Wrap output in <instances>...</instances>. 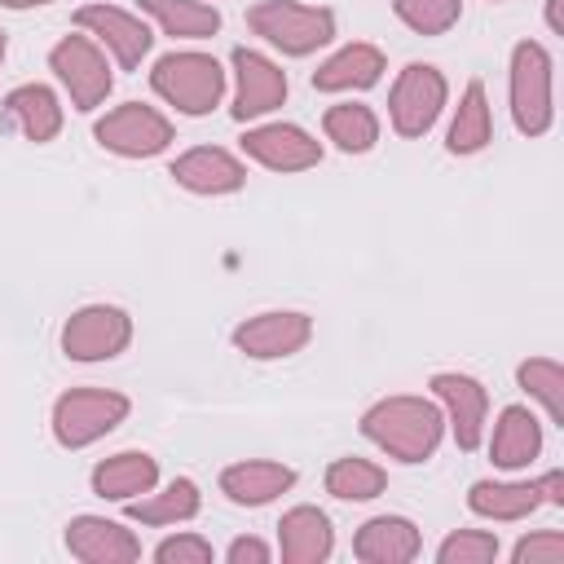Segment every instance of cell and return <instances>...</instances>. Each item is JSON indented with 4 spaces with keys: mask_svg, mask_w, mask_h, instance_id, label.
<instances>
[{
    "mask_svg": "<svg viewBox=\"0 0 564 564\" xmlns=\"http://www.w3.org/2000/svg\"><path fill=\"white\" fill-rule=\"evenodd\" d=\"M361 436L370 445H379L388 458L397 463H427L445 436V414L436 401L427 397H414V392H397V397H383L375 401L366 414H361Z\"/></svg>",
    "mask_w": 564,
    "mask_h": 564,
    "instance_id": "6da1fadb",
    "label": "cell"
},
{
    "mask_svg": "<svg viewBox=\"0 0 564 564\" xmlns=\"http://www.w3.org/2000/svg\"><path fill=\"white\" fill-rule=\"evenodd\" d=\"M150 88L176 110V115H212L225 97V66L212 53L198 48H181V53H163L150 70Z\"/></svg>",
    "mask_w": 564,
    "mask_h": 564,
    "instance_id": "7a4b0ae2",
    "label": "cell"
},
{
    "mask_svg": "<svg viewBox=\"0 0 564 564\" xmlns=\"http://www.w3.org/2000/svg\"><path fill=\"white\" fill-rule=\"evenodd\" d=\"M511 119L524 137H542L555 123V62L538 40H520L507 66Z\"/></svg>",
    "mask_w": 564,
    "mask_h": 564,
    "instance_id": "3957f363",
    "label": "cell"
},
{
    "mask_svg": "<svg viewBox=\"0 0 564 564\" xmlns=\"http://www.w3.org/2000/svg\"><path fill=\"white\" fill-rule=\"evenodd\" d=\"M247 26L286 57H308L335 40V13L300 0H256L247 9Z\"/></svg>",
    "mask_w": 564,
    "mask_h": 564,
    "instance_id": "277c9868",
    "label": "cell"
},
{
    "mask_svg": "<svg viewBox=\"0 0 564 564\" xmlns=\"http://www.w3.org/2000/svg\"><path fill=\"white\" fill-rule=\"evenodd\" d=\"M132 401L115 388H70L53 401V441L62 449H88L128 419Z\"/></svg>",
    "mask_w": 564,
    "mask_h": 564,
    "instance_id": "5b68a950",
    "label": "cell"
},
{
    "mask_svg": "<svg viewBox=\"0 0 564 564\" xmlns=\"http://www.w3.org/2000/svg\"><path fill=\"white\" fill-rule=\"evenodd\" d=\"M48 70L57 75V84L66 88V97H70V106H75L79 115H93V110L110 97V88H115L110 53H106L93 35H84V31L62 35V40L48 48Z\"/></svg>",
    "mask_w": 564,
    "mask_h": 564,
    "instance_id": "8992f818",
    "label": "cell"
},
{
    "mask_svg": "<svg viewBox=\"0 0 564 564\" xmlns=\"http://www.w3.org/2000/svg\"><path fill=\"white\" fill-rule=\"evenodd\" d=\"M449 101V84L445 75L432 66V62H410L397 70L392 88H388V123L397 137L414 141V137H427L441 119Z\"/></svg>",
    "mask_w": 564,
    "mask_h": 564,
    "instance_id": "52a82bcc",
    "label": "cell"
},
{
    "mask_svg": "<svg viewBox=\"0 0 564 564\" xmlns=\"http://www.w3.org/2000/svg\"><path fill=\"white\" fill-rule=\"evenodd\" d=\"M93 137L119 159H154L172 145V119L145 101H123L93 123Z\"/></svg>",
    "mask_w": 564,
    "mask_h": 564,
    "instance_id": "ba28073f",
    "label": "cell"
},
{
    "mask_svg": "<svg viewBox=\"0 0 564 564\" xmlns=\"http://www.w3.org/2000/svg\"><path fill=\"white\" fill-rule=\"evenodd\" d=\"M132 344V317L119 304H84L62 326V352L70 361H110Z\"/></svg>",
    "mask_w": 564,
    "mask_h": 564,
    "instance_id": "9c48e42d",
    "label": "cell"
},
{
    "mask_svg": "<svg viewBox=\"0 0 564 564\" xmlns=\"http://www.w3.org/2000/svg\"><path fill=\"white\" fill-rule=\"evenodd\" d=\"M313 339V317L300 308H269L234 326V348L251 361H282L304 352Z\"/></svg>",
    "mask_w": 564,
    "mask_h": 564,
    "instance_id": "30bf717a",
    "label": "cell"
},
{
    "mask_svg": "<svg viewBox=\"0 0 564 564\" xmlns=\"http://www.w3.org/2000/svg\"><path fill=\"white\" fill-rule=\"evenodd\" d=\"M441 414H445V427L454 432V445L458 449H476L485 441V419H489V392L476 375H463V370H436L427 379Z\"/></svg>",
    "mask_w": 564,
    "mask_h": 564,
    "instance_id": "8fae6325",
    "label": "cell"
},
{
    "mask_svg": "<svg viewBox=\"0 0 564 564\" xmlns=\"http://www.w3.org/2000/svg\"><path fill=\"white\" fill-rule=\"evenodd\" d=\"M229 66H234V106L229 110H234L238 123L264 119V115H273L286 101V70L269 53L234 48Z\"/></svg>",
    "mask_w": 564,
    "mask_h": 564,
    "instance_id": "7c38bea8",
    "label": "cell"
},
{
    "mask_svg": "<svg viewBox=\"0 0 564 564\" xmlns=\"http://www.w3.org/2000/svg\"><path fill=\"white\" fill-rule=\"evenodd\" d=\"M75 26H79L84 35H93V40L110 53V62H119L123 70H137L141 57H145L150 44H154V31H150L137 13L119 9V4H106V0L75 9Z\"/></svg>",
    "mask_w": 564,
    "mask_h": 564,
    "instance_id": "4fadbf2b",
    "label": "cell"
},
{
    "mask_svg": "<svg viewBox=\"0 0 564 564\" xmlns=\"http://www.w3.org/2000/svg\"><path fill=\"white\" fill-rule=\"evenodd\" d=\"M242 154L269 172H308L322 163V141L300 123H260L242 132Z\"/></svg>",
    "mask_w": 564,
    "mask_h": 564,
    "instance_id": "5bb4252c",
    "label": "cell"
},
{
    "mask_svg": "<svg viewBox=\"0 0 564 564\" xmlns=\"http://www.w3.org/2000/svg\"><path fill=\"white\" fill-rule=\"evenodd\" d=\"M167 176L189 189V194H203V198H220V194H234L247 185V163L220 145H194L185 154L172 159Z\"/></svg>",
    "mask_w": 564,
    "mask_h": 564,
    "instance_id": "9a60e30c",
    "label": "cell"
},
{
    "mask_svg": "<svg viewBox=\"0 0 564 564\" xmlns=\"http://www.w3.org/2000/svg\"><path fill=\"white\" fill-rule=\"evenodd\" d=\"M66 551L84 564H132L141 560V542L132 529L106 516H75L66 524Z\"/></svg>",
    "mask_w": 564,
    "mask_h": 564,
    "instance_id": "2e32d148",
    "label": "cell"
},
{
    "mask_svg": "<svg viewBox=\"0 0 564 564\" xmlns=\"http://www.w3.org/2000/svg\"><path fill=\"white\" fill-rule=\"evenodd\" d=\"M538 507H546V480H476L467 489V511L480 520H529Z\"/></svg>",
    "mask_w": 564,
    "mask_h": 564,
    "instance_id": "e0dca14e",
    "label": "cell"
},
{
    "mask_svg": "<svg viewBox=\"0 0 564 564\" xmlns=\"http://www.w3.org/2000/svg\"><path fill=\"white\" fill-rule=\"evenodd\" d=\"M291 485H295V467H286L278 458H242L220 471V494L234 507H264V502L282 498Z\"/></svg>",
    "mask_w": 564,
    "mask_h": 564,
    "instance_id": "ac0fdd59",
    "label": "cell"
},
{
    "mask_svg": "<svg viewBox=\"0 0 564 564\" xmlns=\"http://www.w3.org/2000/svg\"><path fill=\"white\" fill-rule=\"evenodd\" d=\"M383 70H388L383 53L375 44H366V40H352V44L335 48L313 70V88L317 93H366V88H375L383 79Z\"/></svg>",
    "mask_w": 564,
    "mask_h": 564,
    "instance_id": "d6986e66",
    "label": "cell"
},
{
    "mask_svg": "<svg viewBox=\"0 0 564 564\" xmlns=\"http://www.w3.org/2000/svg\"><path fill=\"white\" fill-rule=\"evenodd\" d=\"M423 538L419 524L405 516H375L352 533V555L361 564H410L419 560Z\"/></svg>",
    "mask_w": 564,
    "mask_h": 564,
    "instance_id": "ffe728a7",
    "label": "cell"
},
{
    "mask_svg": "<svg viewBox=\"0 0 564 564\" xmlns=\"http://www.w3.org/2000/svg\"><path fill=\"white\" fill-rule=\"evenodd\" d=\"M278 551L286 564H322L335 551V529L330 516L317 507H291L278 520Z\"/></svg>",
    "mask_w": 564,
    "mask_h": 564,
    "instance_id": "44dd1931",
    "label": "cell"
},
{
    "mask_svg": "<svg viewBox=\"0 0 564 564\" xmlns=\"http://www.w3.org/2000/svg\"><path fill=\"white\" fill-rule=\"evenodd\" d=\"M88 485L106 502H132V498H141L159 485V463L145 449H119V454H110L93 467Z\"/></svg>",
    "mask_w": 564,
    "mask_h": 564,
    "instance_id": "7402d4cb",
    "label": "cell"
},
{
    "mask_svg": "<svg viewBox=\"0 0 564 564\" xmlns=\"http://www.w3.org/2000/svg\"><path fill=\"white\" fill-rule=\"evenodd\" d=\"M542 454V419L529 405H502L494 436H489V458L502 471H520Z\"/></svg>",
    "mask_w": 564,
    "mask_h": 564,
    "instance_id": "603a6c76",
    "label": "cell"
},
{
    "mask_svg": "<svg viewBox=\"0 0 564 564\" xmlns=\"http://www.w3.org/2000/svg\"><path fill=\"white\" fill-rule=\"evenodd\" d=\"M4 119L35 145H48L62 132V101L48 84H18L4 97Z\"/></svg>",
    "mask_w": 564,
    "mask_h": 564,
    "instance_id": "cb8c5ba5",
    "label": "cell"
},
{
    "mask_svg": "<svg viewBox=\"0 0 564 564\" xmlns=\"http://www.w3.org/2000/svg\"><path fill=\"white\" fill-rule=\"evenodd\" d=\"M494 141V110H489V93L480 79H467L458 106H454V119H449V132H445V150L467 159V154H480L485 145Z\"/></svg>",
    "mask_w": 564,
    "mask_h": 564,
    "instance_id": "d4e9b609",
    "label": "cell"
},
{
    "mask_svg": "<svg viewBox=\"0 0 564 564\" xmlns=\"http://www.w3.org/2000/svg\"><path fill=\"white\" fill-rule=\"evenodd\" d=\"M123 507H128V520H137V524H185V520L198 516L203 494L189 476H176L163 489H150V494H141Z\"/></svg>",
    "mask_w": 564,
    "mask_h": 564,
    "instance_id": "484cf974",
    "label": "cell"
},
{
    "mask_svg": "<svg viewBox=\"0 0 564 564\" xmlns=\"http://www.w3.org/2000/svg\"><path fill=\"white\" fill-rule=\"evenodd\" d=\"M137 4L172 40H212L220 31V9L207 0H137Z\"/></svg>",
    "mask_w": 564,
    "mask_h": 564,
    "instance_id": "4316f807",
    "label": "cell"
},
{
    "mask_svg": "<svg viewBox=\"0 0 564 564\" xmlns=\"http://www.w3.org/2000/svg\"><path fill=\"white\" fill-rule=\"evenodd\" d=\"M322 132L339 154H366L379 141V115L361 101H339L322 115Z\"/></svg>",
    "mask_w": 564,
    "mask_h": 564,
    "instance_id": "83f0119b",
    "label": "cell"
},
{
    "mask_svg": "<svg viewBox=\"0 0 564 564\" xmlns=\"http://www.w3.org/2000/svg\"><path fill=\"white\" fill-rule=\"evenodd\" d=\"M322 485H326V494L339 498V502H370V498H379V494L388 489V471H383L379 463H370V458L348 454V458H335V463L326 467Z\"/></svg>",
    "mask_w": 564,
    "mask_h": 564,
    "instance_id": "f1b7e54d",
    "label": "cell"
},
{
    "mask_svg": "<svg viewBox=\"0 0 564 564\" xmlns=\"http://www.w3.org/2000/svg\"><path fill=\"white\" fill-rule=\"evenodd\" d=\"M516 383L546 410L551 423H564V366L555 357H529L516 366Z\"/></svg>",
    "mask_w": 564,
    "mask_h": 564,
    "instance_id": "f546056e",
    "label": "cell"
},
{
    "mask_svg": "<svg viewBox=\"0 0 564 564\" xmlns=\"http://www.w3.org/2000/svg\"><path fill=\"white\" fill-rule=\"evenodd\" d=\"M392 13L414 35H445L463 18V0H392Z\"/></svg>",
    "mask_w": 564,
    "mask_h": 564,
    "instance_id": "4dcf8cb0",
    "label": "cell"
},
{
    "mask_svg": "<svg viewBox=\"0 0 564 564\" xmlns=\"http://www.w3.org/2000/svg\"><path fill=\"white\" fill-rule=\"evenodd\" d=\"M502 551L498 533L489 529H454L436 546V564H494Z\"/></svg>",
    "mask_w": 564,
    "mask_h": 564,
    "instance_id": "1f68e13d",
    "label": "cell"
},
{
    "mask_svg": "<svg viewBox=\"0 0 564 564\" xmlns=\"http://www.w3.org/2000/svg\"><path fill=\"white\" fill-rule=\"evenodd\" d=\"M564 560V533L560 529H538L524 533L511 546V564H560Z\"/></svg>",
    "mask_w": 564,
    "mask_h": 564,
    "instance_id": "d6a6232c",
    "label": "cell"
},
{
    "mask_svg": "<svg viewBox=\"0 0 564 564\" xmlns=\"http://www.w3.org/2000/svg\"><path fill=\"white\" fill-rule=\"evenodd\" d=\"M154 560H159V564H212L216 551H212V542L198 538V533H172V538H163V542L154 546Z\"/></svg>",
    "mask_w": 564,
    "mask_h": 564,
    "instance_id": "836d02e7",
    "label": "cell"
},
{
    "mask_svg": "<svg viewBox=\"0 0 564 564\" xmlns=\"http://www.w3.org/2000/svg\"><path fill=\"white\" fill-rule=\"evenodd\" d=\"M225 560H229V564H269L273 551H269V542H260V538H234V542L225 546Z\"/></svg>",
    "mask_w": 564,
    "mask_h": 564,
    "instance_id": "e575fe53",
    "label": "cell"
},
{
    "mask_svg": "<svg viewBox=\"0 0 564 564\" xmlns=\"http://www.w3.org/2000/svg\"><path fill=\"white\" fill-rule=\"evenodd\" d=\"M546 502L551 507H564V471H546Z\"/></svg>",
    "mask_w": 564,
    "mask_h": 564,
    "instance_id": "d590c367",
    "label": "cell"
},
{
    "mask_svg": "<svg viewBox=\"0 0 564 564\" xmlns=\"http://www.w3.org/2000/svg\"><path fill=\"white\" fill-rule=\"evenodd\" d=\"M546 26H551V35H564V22H560V0H546Z\"/></svg>",
    "mask_w": 564,
    "mask_h": 564,
    "instance_id": "8d00e7d4",
    "label": "cell"
},
{
    "mask_svg": "<svg viewBox=\"0 0 564 564\" xmlns=\"http://www.w3.org/2000/svg\"><path fill=\"white\" fill-rule=\"evenodd\" d=\"M53 0H0V9H44Z\"/></svg>",
    "mask_w": 564,
    "mask_h": 564,
    "instance_id": "74e56055",
    "label": "cell"
},
{
    "mask_svg": "<svg viewBox=\"0 0 564 564\" xmlns=\"http://www.w3.org/2000/svg\"><path fill=\"white\" fill-rule=\"evenodd\" d=\"M4 53H9V40H4V31H0V66H4Z\"/></svg>",
    "mask_w": 564,
    "mask_h": 564,
    "instance_id": "f35d334b",
    "label": "cell"
},
{
    "mask_svg": "<svg viewBox=\"0 0 564 564\" xmlns=\"http://www.w3.org/2000/svg\"><path fill=\"white\" fill-rule=\"evenodd\" d=\"M489 4H502V0H489Z\"/></svg>",
    "mask_w": 564,
    "mask_h": 564,
    "instance_id": "ab89813d",
    "label": "cell"
}]
</instances>
